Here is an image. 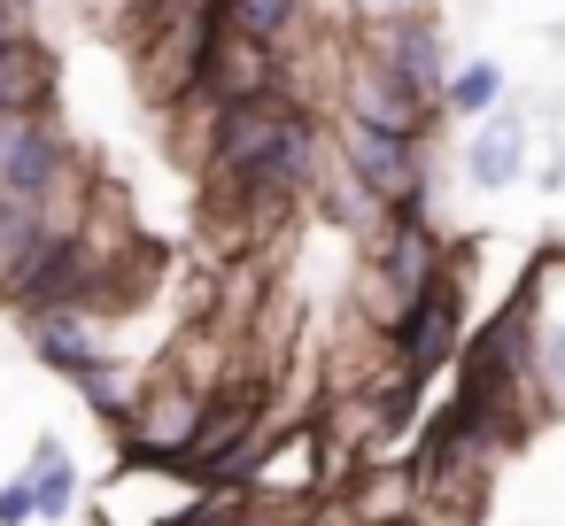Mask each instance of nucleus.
<instances>
[{"label": "nucleus", "mask_w": 565, "mask_h": 526, "mask_svg": "<svg viewBox=\"0 0 565 526\" xmlns=\"http://www.w3.org/2000/svg\"><path fill=\"white\" fill-rule=\"evenodd\" d=\"M449 271L457 264H449V233L434 225V210H387L356 264V318L395 333L426 302V287H441Z\"/></svg>", "instance_id": "nucleus-1"}, {"label": "nucleus", "mask_w": 565, "mask_h": 526, "mask_svg": "<svg viewBox=\"0 0 565 526\" xmlns=\"http://www.w3.org/2000/svg\"><path fill=\"white\" fill-rule=\"evenodd\" d=\"M86 186L55 109H0V202H55Z\"/></svg>", "instance_id": "nucleus-2"}, {"label": "nucleus", "mask_w": 565, "mask_h": 526, "mask_svg": "<svg viewBox=\"0 0 565 526\" xmlns=\"http://www.w3.org/2000/svg\"><path fill=\"white\" fill-rule=\"evenodd\" d=\"M333 163L356 171L380 210H434V148L411 132H380L356 117H333Z\"/></svg>", "instance_id": "nucleus-3"}, {"label": "nucleus", "mask_w": 565, "mask_h": 526, "mask_svg": "<svg viewBox=\"0 0 565 526\" xmlns=\"http://www.w3.org/2000/svg\"><path fill=\"white\" fill-rule=\"evenodd\" d=\"M202 379H186V372H156V379H140V395H132V410H125V464L132 472H179L186 464V449H194V426H202Z\"/></svg>", "instance_id": "nucleus-4"}, {"label": "nucleus", "mask_w": 565, "mask_h": 526, "mask_svg": "<svg viewBox=\"0 0 565 526\" xmlns=\"http://www.w3.org/2000/svg\"><path fill=\"white\" fill-rule=\"evenodd\" d=\"M333 117H356V125H380V132H411V140H434L441 109L418 101L395 71H380L356 40L341 47V78H333Z\"/></svg>", "instance_id": "nucleus-5"}, {"label": "nucleus", "mask_w": 565, "mask_h": 526, "mask_svg": "<svg viewBox=\"0 0 565 526\" xmlns=\"http://www.w3.org/2000/svg\"><path fill=\"white\" fill-rule=\"evenodd\" d=\"M457 348H465V279L449 271V279L426 287V302L387 333V356H395V372H403L411 387H426V379H441V372L457 364Z\"/></svg>", "instance_id": "nucleus-6"}, {"label": "nucleus", "mask_w": 565, "mask_h": 526, "mask_svg": "<svg viewBox=\"0 0 565 526\" xmlns=\"http://www.w3.org/2000/svg\"><path fill=\"white\" fill-rule=\"evenodd\" d=\"M356 47L380 63V71H395L418 101H434L441 109V78H449V40H441V17L434 9H418V17H380V24H356Z\"/></svg>", "instance_id": "nucleus-7"}, {"label": "nucleus", "mask_w": 565, "mask_h": 526, "mask_svg": "<svg viewBox=\"0 0 565 526\" xmlns=\"http://www.w3.org/2000/svg\"><path fill=\"white\" fill-rule=\"evenodd\" d=\"M526 302H534V379L550 410H565V256H542L526 271Z\"/></svg>", "instance_id": "nucleus-8"}, {"label": "nucleus", "mask_w": 565, "mask_h": 526, "mask_svg": "<svg viewBox=\"0 0 565 526\" xmlns=\"http://www.w3.org/2000/svg\"><path fill=\"white\" fill-rule=\"evenodd\" d=\"M526 179V117L519 109H488L472 117V148H465V186L472 194H503Z\"/></svg>", "instance_id": "nucleus-9"}, {"label": "nucleus", "mask_w": 565, "mask_h": 526, "mask_svg": "<svg viewBox=\"0 0 565 526\" xmlns=\"http://www.w3.org/2000/svg\"><path fill=\"white\" fill-rule=\"evenodd\" d=\"M55 86H63V63L40 32L0 40V109H55Z\"/></svg>", "instance_id": "nucleus-10"}, {"label": "nucleus", "mask_w": 565, "mask_h": 526, "mask_svg": "<svg viewBox=\"0 0 565 526\" xmlns=\"http://www.w3.org/2000/svg\"><path fill=\"white\" fill-rule=\"evenodd\" d=\"M310 202H318V210H326V225H341L349 240H372V233H380V217H387V210H380V194H372L356 171H341V163H326V171H318Z\"/></svg>", "instance_id": "nucleus-11"}, {"label": "nucleus", "mask_w": 565, "mask_h": 526, "mask_svg": "<svg viewBox=\"0 0 565 526\" xmlns=\"http://www.w3.org/2000/svg\"><path fill=\"white\" fill-rule=\"evenodd\" d=\"M217 17L233 40H256V47H287L310 17V0H217Z\"/></svg>", "instance_id": "nucleus-12"}, {"label": "nucleus", "mask_w": 565, "mask_h": 526, "mask_svg": "<svg viewBox=\"0 0 565 526\" xmlns=\"http://www.w3.org/2000/svg\"><path fill=\"white\" fill-rule=\"evenodd\" d=\"M488 109H503V71L488 63V55H465V63H449V78H441V117H488Z\"/></svg>", "instance_id": "nucleus-13"}, {"label": "nucleus", "mask_w": 565, "mask_h": 526, "mask_svg": "<svg viewBox=\"0 0 565 526\" xmlns=\"http://www.w3.org/2000/svg\"><path fill=\"white\" fill-rule=\"evenodd\" d=\"M24 480H32V495H40V518H63V511L78 503V464H71V449H63L55 433L32 449V472H24Z\"/></svg>", "instance_id": "nucleus-14"}, {"label": "nucleus", "mask_w": 565, "mask_h": 526, "mask_svg": "<svg viewBox=\"0 0 565 526\" xmlns=\"http://www.w3.org/2000/svg\"><path fill=\"white\" fill-rule=\"evenodd\" d=\"M40 518V495H32V480L17 472V480H0V526H32Z\"/></svg>", "instance_id": "nucleus-15"}, {"label": "nucleus", "mask_w": 565, "mask_h": 526, "mask_svg": "<svg viewBox=\"0 0 565 526\" xmlns=\"http://www.w3.org/2000/svg\"><path fill=\"white\" fill-rule=\"evenodd\" d=\"M349 9H356V24H380V17H418L434 0H349Z\"/></svg>", "instance_id": "nucleus-16"}]
</instances>
